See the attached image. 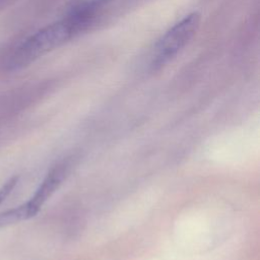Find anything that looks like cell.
<instances>
[{
    "label": "cell",
    "instance_id": "1",
    "mask_svg": "<svg viewBox=\"0 0 260 260\" xmlns=\"http://www.w3.org/2000/svg\"><path fill=\"white\" fill-rule=\"evenodd\" d=\"M92 19L91 17L67 14L63 19L48 24L12 50L5 59L4 67L8 71H14L29 65L84 30L92 22Z\"/></svg>",
    "mask_w": 260,
    "mask_h": 260
},
{
    "label": "cell",
    "instance_id": "2",
    "mask_svg": "<svg viewBox=\"0 0 260 260\" xmlns=\"http://www.w3.org/2000/svg\"><path fill=\"white\" fill-rule=\"evenodd\" d=\"M200 23V14L192 12L174 24L157 41L152 55L150 66L152 69H160L174 59L191 41Z\"/></svg>",
    "mask_w": 260,
    "mask_h": 260
},
{
    "label": "cell",
    "instance_id": "3",
    "mask_svg": "<svg viewBox=\"0 0 260 260\" xmlns=\"http://www.w3.org/2000/svg\"><path fill=\"white\" fill-rule=\"evenodd\" d=\"M68 160H63L54 166L47 174L39 188L36 190L31 198L25 203L19 205L23 220L34 217L41 210L44 203L55 193L66 178L69 170Z\"/></svg>",
    "mask_w": 260,
    "mask_h": 260
},
{
    "label": "cell",
    "instance_id": "4",
    "mask_svg": "<svg viewBox=\"0 0 260 260\" xmlns=\"http://www.w3.org/2000/svg\"><path fill=\"white\" fill-rule=\"evenodd\" d=\"M111 1L112 0H74L67 14L93 18L98 9Z\"/></svg>",
    "mask_w": 260,
    "mask_h": 260
},
{
    "label": "cell",
    "instance_id": "5",
    "mask_svg": "<svg viewBox=\"0 0 260 260\" xmlns=\"http://www.w3.org/2000/svg\"><path fill=\"white\" fill-rule=\"evenodd\" d=\"M18 177L14 176L11 177L9 180H7L5 182L4 185H2L0 187V205L6 200V198L10 195V193L13 191V189L15 188V186L18 183Z\"/></svg>",
    "mask_w": 260,
    "mask_h": 260
}]
</instances>
